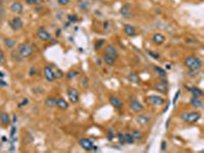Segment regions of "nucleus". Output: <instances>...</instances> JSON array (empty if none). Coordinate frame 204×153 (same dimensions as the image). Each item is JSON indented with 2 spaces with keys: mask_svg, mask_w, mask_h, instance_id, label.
<instances>
[{
  "mask_svg": "<svg viewBox=\"0 0 204 153\" xmlns=\"http://www.w3.org/2000/svg\"><path fill=\"white\" fill-rule=\"evenodd\" d=\"M184 63L189 69V71H198L202 67V65H203L201 59L197 56H194V55H189V56H187L184 60Z\"/></svg>",
  "mask_w": 204,
  "mask_h": 153,
  "instance_id": "f257e3e1",
  "label": "nucleus"
},
{
  "mask_svg": "<svg viewBox=\"0 0 204 153\" xmlns=\"http://www.w3.org/2000/svg\"><path fill=\"white\" fill-rule=\"evenodd\" d=\"M181 120L185 122L188 125H194L200 121L201 118V113L198 111H186L183 112L181 116Z\"/></svg>",
  "mask_w": 204,
  "mask_h": 153,
  "instance_id": "f03ea898",
  "label": "nucleus"
},
{
  "mask_svg": "<svg viewBox=\"0 0 204 153\" xmlns=\"http://www.w3.org/2000/svg\"><path fill=\"white\" fill-rule=\"evenodd\" d=\"M16 50L19 51V53L22 55L23 58H28L34 53L35 47L30 43H20L18 45V49Z\"/></svg>",
  "mask_w": 204,
  "mask_h": 153,
  "instance_id": "7ed1b4c3",
  "label": "nucleus"
},
{
  "mask_svg": "<svg viewBox=\"0 0 204 153\" xmlns=\"http://www.w3.org/2000/svg\"><path fill=\"white\" fill-rule=\"evenodd\" d=\"M146 101L148 104L153 105V106H161V105H163L165 102L164 98H162L159 95H149L146 98Z\"/></svg>",
  "mask_w": 204,
  "mask_h": 153,
  "instance_id": "20e7f679",
  "label": "nucleus"
},
{
  "mask_svg": "<svg viewBox=\"0 0 204 153\" xmlns=\"http://www.w3.org/2000/svg\"><path fill=\"white\" fill-rule=\"evenodd\" d=\"M8 25H9V27L11 28V30H14V31H19V30H22L24 27V23L19 16H14L11 20L8 22Z\"/></svg>",
  "mask_w": 204,
  "mask_h": 153,
  "instance_id": "39448f33",
  "label": "nucleus"
},
{
  "mask_svg": "<svg viewBox=\"0 0 204 153\" xmlns=\"http://www.w3.org/2000/svg\"><path fill=\"white\" fill-rule=\"evenodd\" d=\"M37 36H38V38L40 40L45 41V42H48V41L52 40L51 34L49 33L44 27H41V28L38 29V31H37Z\"/></svg>",
  "mask_w": 204,
  "mask_h": 153,
  "instance_id": "423d86ee",
  "label": "nucleus"
},
{
  "mask_svg": "<svg viewBox=\"0 0 204 153\" xmlns=\"http://www.w3.org/2000/svg\"><path fill=\"white\" fill-rule=\"evenodd\" d=\"M79 145H80L85 151H91L93 149L94 142L88 138H82L79 140Z\"/></svg>",
  "mask_w": 204,
  "mask_h": 153,
  "instance_id": "0eeeda50",
  "label": "nucleus"
},
{
  "mask_svg": "<svg viewBox=\"0 0 204 153\" xmlns=\"http://www.w3.org/2000/svg\"><path fill=\"white\" fill-rule=\"evenodd\" d=\"M152 121V117L149 114H138L136 116V122L139 126H147L150 124Z\"/></svg>",
  "mask_w": 204,
  "mask_h": 153,
  "instance_id": "6e6552de",
  "label": "nucleus"
},
{
  "mask_svg": "<svg viewBox=\"0 0 204 153\" xmlns=\"http://www.w3.org/2000/svg\"><path fill=\"white\" fill-rule=\"evenodd\" d=\"M44 76L47 82H53L55 80V71L51 65H46L44 67Z\"/></svg>",
  "mask_w": 204,
  "mask_h": 153,
  "instance_id": "1a4fd4ad",
  "label": "nucleus"
},
{
  "mask_svg": "<svg viewBox=\"0 0 204 153\" xmlns=\"http://www.w3.org/2000/svg\"><path fill=\"white\" fill-rule=\"evenodd\" d=\"M129 107H130V109L132 110L133 112H135V113H140V112H142L143 110H144V105L141 103L140 101L138 100H133L130 102V105H129Z\"/></svg>",
  "mask_w": 204,
  "mask_h": 153,
  "instance_id": "9d476101",
  "label": "nucleus"
},
{
  "mask_svg": "<svg viewBox=\"0 0 204 153\" xmlns=\"http://www.w3.org/2000/svg\"><path fill=\"white\" fill-rule=\"evenodd\" d=\"M119 12H120V14L123 15V18H124V19L132 18V6H131V4L124 3V5L120 7Z\"/></svg>",
  "mask_w": 204,
  "mask_h": 153,
  "instance_id": "9b49d317",
  "label": "nucleus"
},
{
  "mask_svg": "<svg viewBox=\"0 0 204 153\" xmlns=\"http://www.w3.org/2000/svg\"><path fill=\"white\" fill-rule=\"evenodd\" d=\"M9 9L11 12L15 14H20L24 12V5L19 1H14L9 6Z\"/></svg>",
  "mask_w": 204,
  "mask_h": 153,
  "instance_id": "f8f14e48",
  "label": "nucleus"
},
{
  "mask_svg": "<svg viewBox=\"0 0 204 153\" xmlns=\"http://www.w3.org/2000/svg\"><path fill=\"white\" fill-rule=\"evenodd\" d=\"M151 41H152L153 44L160 46V45H162V44L165 43L166 38H165L164 35H162L161 33H156V34H154V35L151 37Z\"/></svg>",
  "mask_w": 204,
  "mask_h": 153,
  "instance_id": "ddd939ff",
  "label": "nucleus"
},
{
  "mask_svg": "<svg viewBox=\"0 0 204 153\" xmlns=\"http://www.w3.org/2000/svg\"><path fill=\"white\" fill-rule=\"evenodd\" d=\"M153 88L155 89L156 91L162 93V94H165V93L168 92V82H166L165 80H161L154 85Z\"/></svg>",
  "mask_w": 204,
  "mask_h": 153,
  "instance_id": "4468645a",
  "label": "nucleus"
},
{
  "mask_svg": "<svg viewBox=\"0 0 204 153\" xmlns=\"http://www.w3.org/2000/svg\"><path fill=\"white\" fill-rule=\"evenodd\" d=\"M68 97H69V100L72 103H77L79 101V98H80V95H79V92L77 89L69 88L68 90Z\"/></svg>",
  "mask_w": 204,
  "mask_h": 153,
  "instance_id": "2eb2a0df",
  "label": "nucleus"
},
{
  "mask_svg": "<svg viewBox=\"0 0 204 153\" xmlns=\"http://www.w3.org/2000/svg\"><path fill=\"white\" fill-rule=\"evenodd\" d=\"M109 103L113 106L115 109H120L123 107V102L120 101L119 98H118V97L114 95L109 96Z\"/></svg>",
  "mask_w": 204,
  "mask_h": 153,
  "instance_id": "dca6fc26",
  "label": "nucleus"
},
{
  "mask_svg": "<svg viewBox=\"0 0 204 153\" xmlns=\"http://www.w3.org/2000/svg\"><path fill=\"white\" fill-rule=\"evenodd\" d=\"M185 88L188 90L189 92H191L193 97H197V98H200V97L203 96V91L201 89H199L197 87H188V86H185Z\"/></svg>",
  "mask_w": 204,
  "mask_h": 153,
  "instance_id": "f3484780",
  "label": "nucleus"
},
{
  "mask_svg": "<svg viewBox=\"0 0 204 153\" xmlns=\"http://www.w3.org/2000/svg\"><path fill=\"white\" fill-rule=\"evenodd\" d=\"M0 122L4 127H7L10 124V116L7 112H0Z\"/></svg>",
  "mask_w": 204,
  "mask_h": 153,
  "instance_id": "a211bd4d",
  "label": "nucleus"
},
{
  "mask_svg": "<svg viewBox=\"0 0 204 153\" xmlns=\"http://www.w3.org/2000/svg\"><path fill=\"white\" fill-rule=\"evenodd\" d=\"M124 33L126 34L128 37H134L137 32H136V29L133 27L131 25H124Z\"/></svg>",
  "mask_w": 204,
  "mask_h": 153,
  "instance_id": "6ab92c4d",
  "label": "nucleus"
},
{
  "mask_svg": "<svg viewBox=\"0 0 204 153\" xmlns=\"http://www.w3.org/2000/svg\"><path fill=\"white\" fill-rule=\"evenodd\" d=\"M190 103L196 109H201L203 107V102L200 100V98H197V97L192 96V98L190 99Z\"/></svg>",
  "mask_w": 204,
  "mask_h": 153,
  "instance_id": "aec40b11",
  "label": "nucleus"
},
{
  "mask_svg": "<svg viewBox=\"0 0 204 153\" xmlns=\"http://www.w3.org/2000/svg\"><path fill=\"white\" fill-rule=\"evenodd\" d=\"M56 107L61 110H65L69 108V102L63 98H56Z\"/></svg>",
  "mask_w": 204,
  "mask_h": 153,
  "instance_id": "412c9836",
  "label": "nucleus"
},
{
  "mask_svg": "<svg viewBox=\"0 0 204 153\" xmlns=\"http://www.w3.org/2000/svg\"><path fill=\"white\" fill-rule=\"evenodd\" d=\"M105 53L111 55V56H114V57H118L119 56V51H118V49H116L113 45H106Z\"/></svg>",
  "mask_w": 204,
  "mask_h": 153,
  "instance_id": "4be33fe9",
  "label": "nucleus"
},
{
  "mask_svg": "<svg viewBox=\"0 0 204 153\" xmlns=\"http://www.w3.org/2000/svg\"><path fill=\"white\" fill-rule=\"evenodd\" d=\"M103 61L106 63V65H113L114 63H115V60H116V57L114 56H111V55L109 54H106V53H104L103 54Z\"/></svg>",
  "mask_w": 204,
  "mask_h": 153,
  "instance_id": "5701e85b",
  "label": "nucleus"
},
{
  "mask_svg": "<svg viewBox=\"0 0 204 153\" xmlns=\"http://www.w3.org/2000/svg\"><path fill=\"white\" fill-rule=\"evenodd\" d=\"M10 57H11L12 60L15 61V62H22L24 60V58L22 57V55L19 53L18 50H11Z\"/></svg>",
  "mask_w": 204,
  "mask_h": 153,
  "instance_id": "b1692460",
  "label": "nucleus"
},
{
  "mask_svg": "<svg viewBox=\"0 0 204 153\" xmlns=\"http://www.w3.org/2000/svg\"><path fill=\"white\" fill-rule=\"evenodd\" d=\"M45 105L47 106L49 108H53V107H56V98L55 97H47L45 99Z\"/></svg>",
  "mask_w": 204,
  "mask_h": 153,
  "instance_id": "393cba45",
  "label": "nucleus"
},
{
  "mask_svg": "<svg viewBox=\"0 0 204 153\" xmlns=\"http://www.w3.org/2000/svg\"><path fill=\"white\" fill-rule=\"evenodd\" d=\"M132 136H133V138H134V140L135 141H141V140L143 139V137H144V135H143V133L141 131H139V130H133L132 131Z\"/></svg>",
  "mask_w": 204,
  "mask_h": 153,
  "instance_id": "a878e982",
  "label": "nucleus"
},
{
  "mask_svg": "<svg viewBox=\"0 0 204 153\" xmlns=\"http://www.w3.org/2000/svg\"><path fill=\"white\" fill-rule=\"evenodd\" d=\"M3 43L7 48H9V49L14 48V46H15V41L14 39H11V38H4Z\"/></svg>",
  "mask_w": 204,
  "mask_h": 153,
  "instance_id": "bb28decb",
  "label": "nucleus"
},
{
  "mask_svg": "<svg viewBox=\"0 0 204 153\" xmlns=\"http://www.w3.org/2000/svg\"><path fill=\"white\" fill-rule=\"evenodd\" d=\"M128 79H129L130 82L134 83V84H139L140 83V78L136 73H130L128 76Z\"/></svg>",
  "mask_w": 204,
  "mask_h": 153,
  "instance_id": "cd10ccee",
  "label": "nucleus"
},
{
  "mask_svg": "<svg viewBox=\"0 0 204 153\" xmlns=\"http://www.w3.org/2000/svg\"><path fill=\"white\" fill-rule=\"evenodd\" d=\"M79 75H80V73H79L78 71H69L68 74H66V78H68L69 80H73L74 79L76 76H78Z\"/></svg>",
  "mask_w": 204,
  "mask_h": 153,
  "instance_id": "c85d7f7f",
  "label": "nucleus"
},
{
  "mask_svg": "<svg viewBox=\"0 0 204 153\" xmlns=\"http://www.w3.org/2000/svg\"><path fill=\"white\" fill-rule=\"evenodd\" d=\"M154 71H156V74L160 76V78H164V76H166V73H165V71L163 69H160V67H158V66H155L154 67Z\"/></svg>",
  "mask_w": 204,
  "mask_h": 153,
  "instance_id": "c756f323",
  "label": "nucleus"
},
{
  "mask_svg": "<svg viewBox=\"0 0 204 153\" xmlns=\"http://www.w3.org/2000/svg\"><path fill=\"white\" fill-rule=\"evenodd\" d=\"M124 138H126V142L127 144H134L135 143V140L133 138V136L131 133H126L124 134Z\"/></svg>",
  "mask_w": 204,
  "mask_h": 153,
  "instance_id": "7c9ffc66",
  "label": "nucleus"
},
{
  "mask_svg": "<svg viewBox=\"0 0 204 153\" xmlns=\"http://www.w3.org/2000/svg\"><path fill=\"white\" fill-rule=\"evenodd\" d=\"M118 140H119V143L120 144V145H124V144H127L126 138H124V134H123V133L118 134Z\"/></svg>",
  "mask_w": 204,
  "mask_h": 153,
  "instance_id": "2f4dec72",
  "label": "nucleus"
},
{
  "mask_svg": "<svg viewBox=\"0 0 204 153\" xmlns=\"http://www.w3.org/2000/svg\"><path fill=\"white\" fill-rule=\"evenodd\" d=\"M5 15H6L5 9H4L2 5H0V23L3 22V20L5 19Z\"/></svg>",
  "mask_w": 204,
  "mask_h": 153,
  "instance_id": "473e14b6",
  "label": "nucleus"
},
{
  "mask_svg": "<svg viewBox=\"0 0 204 153\" xmlns=\"http://www.w3.org/2000/svg\"><path fill=\"white\" fill-rule=\"evenodd\" d=\"M54 71H55V78L56 79H61V78H63V76H64L63 71H62L61 70H56Z\"/></svg>",
  "mask_w": 204,
  "mask_h": 153,
  "instance_id": "72a5a7b5",
  "label": "nucleus"
},
{
  "mask_svg": "<svg viewBox=\"0 0 204 153\" xmlns=\"http://www.w3.org/2000/svg\"><path fill=\"white\" fill-rule=\"evenodd\" d=\"M181 95V90H178L176 92V94H174V100H173V104L176 105L177 104V101L179 100V97Z\"/></svg>",
  "mask_w": 204,
  "mask_h": 153,
  "instance_id": "f704fd0d",
  "label": "nucleus"
},
{
  "mask_svg": "<svg viewBox=\"0 0 204 153\" xmlns=\"http://www.w3.org/2000/svg\"><path fill=\"white\" fill-rule=\"evenodd\" d=\"M68 20H69V23H76L78 20V16L76 14H70L68 16Z\"/></svg>",
  "mask_w": 204,
  "mask_h": 153,
  "instance_id": "c9c22d12",
  "label": "nucleus"
},
{
  "mask_svg": "<svg viewBox=\"0 0 204 153\" xmlns=\"http://www.w3.org/2000/svg\"><path fill=\"white\" fill-rule=\"evenodd\" d=\"M81 85L84 88H87L88 87V78L87 76H83V79H82V81H81Z\"/></svg>",
  "mask_w": 204,
  "mask_h": 153,
  "instance_id": "e433bc0d",
  "label": "nucleus"
},
{
  "mask_svg": "<svg viewBox=\"0 0 204 153\" xmlns=\"http://www.w3.org/2000/svg\"><path fill=\"white\" fill-rule=\"evenodd\" d=\"M148 54L150 55V56H151L152 58H154V59H158V58L160 57V55L158 54L157 52H154V51H149Z\"/></svg>",
  "mask_w": 204,
  "mask_h": 153,
  "instance_id": "4c0bfd02",
  "label": "nucleus"
},
{
  "mask_svg": "<svg viewBox=\"0 0 204 153\" xmlns=\"http://www.w3.org/2000/svg\"><path fill=\"white\" fill-rule=\"evenodd\" d=\"M107 138H108V140H109V141H111V140L114 138V133L112 132L111 129L108 130V132H107Z\"/></svg>",
  "mask_w": 204,
  "mask_h": 153,
  "instance_id": "58836bf2",
  "label": "nucleus"
},
{
  "mask_svg": "<svg viewBox=\"0 0 204 153\" xmlns=\"http://www.w3.org/2000/svg\"><path fill=\"white\" fill-rule=\"evenodd\" d=\"M57 2L59 5L64 6V5H68V4L70 2V0H57Z\"/></svg>",
  "mask_w": 204,
  "mask_h": 153,
  "instance_id": "ea45409f",
  "label": "nucleus"
},
{
  "mask_svg": "<svg viewBox=\"0 0 204 153\" xmlns=\"http://www.w3.org/2000/svg\"><path fill=\"white\" fill-rule=\"evenodd\" d=\"M6 61V57L2 51H0V63H4Z\"/></svg>",
  "mask_w": 204,
  "mask_h": 153,
  "instance_id": "a19ab883",
  "label": "nucleus"
},
{
  "mask_svg": "<svg viewBox=\"0 0 204 153\" xmlns=\"http://www.w3.org/2000/svg\"><path fill=\"white\" fill-rule=\"evenodd\" d=\"M103 44H104V40H99V43L97 42V43L95 44V49H96V50H99Z\"/></svg>",
  "mask_w": 204,
  "mask_h": 153,
  "instance_id": "79ce46f5",
  "label": "nucleus"
},
{
  "mask_svg": "<svg viewBox=\"0 0 204 153\" xmlns=\"http://www.w3.org/2000/svg\"><path fill=\"white\" fill-rule=\"evenodd\" d=\"M28 103H29V100H28L27 98H25V99H23L22 103H19V108H20V107H23V106L27 105Z\"/></svg>",
  "mask_w": 204,
  "mask_h": 153,
  "instance_id": "37998d69",
  "label": "nucleus"
},
{
  "mask_svg": "<svg viewBox=\"0 0 204 153\" xmlns=\"http://www.w3.org/2000/svg\"><path fill=\"white\" fill-rule=\"evenodd\" d=\"M25 2L29 5H33V4H37V0H25Z\"/></svg>",
  "mask_w": 204,
  "mask_h": 153,
  "instance_id": "c03bdc74",
  "label": "nucleus"
},
{
  "mask_svg": "<svg viewBox=\"0 0 204 153\" xmlns=\"http://www.w3.org/2000/svg\"><path fill=\"white\" fill-rule=\"evenodd\" d=\"M161 151H165L166 150V142L163 141V142H161Z\"/></svg>",
  "mask_w": 204,
  "mask_h": 153,
  "instance_id": "a18cd8bd",
  "label": "nucleus"
},
{
  "mask_svg": "<svg viewBox=\"0 0 204 153\" xmlns=\"http://www.w3.org/2000/svg\"><path fill=\"white\" fill-rule=\"evenodd\" d=\"M6 86H7V84L4 82V80L0 79V87H6Z\"/></svg>",
  "mask_w": 204,
  "mask_h": 153,
  "instance_id": "49530a36",
  "label": "nucleus"
},
{
  "mask_svg": "<svg viewBox=\"0 0 204 153\" xmlns=\"http://www.w3.org/2000/svg\"><path fill=\"white\" fill-rule=\"evenodd\" d=\"M36 70H35V67H31V70H30V76H35L36 74Z\"/></svg>",
  "mask_w": 204,
  "mask_h": 153,
  "instance_id": "de8ad7c7",
  "label": "nucleus"
},
{
  "mask_svg": "<svg viewBox=\"0 0 204 153\" xmlns=\"http://www.w3.org/2000/svg\"><path fill=\"white\" fill-rule=\"evenodd\" d=\"M168 125H169V118H168V121H166V124H165V128H166V129H168Z\"/></svg>",
  "mask_w": 204,
  "mask_h": 153,
  "instance_id": "09e8293b",
  "label": "nucleus"
},
{
  "mask_svg": "<svg viewBox=\"0 0 204 153\" xmlns=\"http://www.w3.org/2000/svg\"><path fill=\"white\" fill-rule=\"evenodd\" d=\"M4 76V73H2V71H0V78H3Z\"/></svg>",
  "mask_w": 204,
  "mask_h": 153,
  "instance_id": "8fccbe9b",
  "label": "nucleus"
},
{
  "mask_svg": "<svg viewBox=\"0 0 204 153\" xmlns=\"http://www.w3.org/2000/svg\"><path fill=\"white\" fill-rule=\"evenodd\" d=\"M108 27V23H104V28H107Z\"/></svg>",
  "mask_w": 204,
  "mask_h": 153,
  "instance_id": "3c124183",
  "label": "nucleus"
},
{
  "mask_svg": "<svg viewBox=\"0 0 204 153\" xmlns=\"http://www.w3.org/2000/svg\"><path fill=\"white\" fill-rule=\"evenodd\" d=\"M166 69H168V70H170V65H166Z\"/></svg>",
  "mask_w": 204,
  "mask_h": 153,
  "instance_id": "603ef678",
  "label": "nucleus"
},
{
  "mask_svg": "<svg viewBox=\"0 0 204 153\" xmlns=\"http://www.w3.org/2000/svg\"><path fill=\"white\" fill-rule=\"evenodd\" d=\"M0 89H1V87H0Z\"/></svg>",
  "mask_w": 204,
  "mask_h": 153,
  "instance_id": "864d4df0",
  "label": "nucleus"
}]
</instances>
